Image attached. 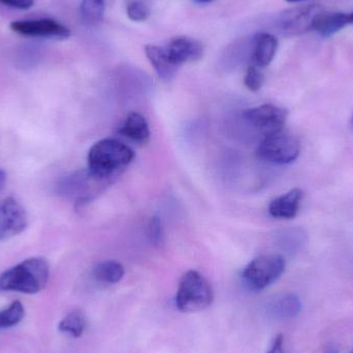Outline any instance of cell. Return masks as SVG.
<instances>
[{"label":"cell","mask_w":353,"mask_h":353,"mask_svg":"<svg viewBox=\"0 0 353 353\" xmlns=\"http://www.w3.org/2000/svg\"><path fill=\"white\" fill-rule=\"evenodd\" d=\"M134 152L130 146L115 139H103L89 150L88 170L99 178L111 181L132 163Z\"/></svg>","instance_id":"1"},{"label":"cell","mask_w":353,"mask_h":353,"mask_svg":"<svg viewBox=\"0 0 353 353\" xmlns=\"http://www.w3.org/2000/svg\"><path fill=\"white\" fill-rule=\"evenodd\" d=\"M50 267L43 257H31L0 275V290L35 294L47 286Z\"/></svg>","instance_id":"2"},{"label":"cell","mask_w":353,"mask_h":353,"mask_svg":"<svg viewBox=\"0 0 353 353\" xmlns=\"http://www.w3.org/2000/svg\"><path fill=\"white\" fill-rule=\"evenodd\" d=\"M211 284L201 274L188 271L182 276L176 290V308L182 312H199L213 302Z\"/></svg>","instance_id":"3"},{"label":"cell","mask_w":353,"mask_h":353,"mask_svg":"<svg viewBox=\"0 0 353 353\" xmlns=\"http://www.w3.org/2000/svg\"><path fill=\"white\" fill-rule=\"evenodd\" d=\"M257 157L273 165H290L301 154V142L296 136L282 130L267 134L257 147Z\"/></svg>","instance_id":"4"},{"label":"cell","mask_w":353,"mask_h":353,"mask_svg":"<svg viewBox=\"0 0 353 353\" xmlns=\"http://www.w3.org/2000/svg\"><path fill=\"white\" fill-rule=\"evenodd\" d=\"M285 267V259L282 255H261L246 265L242 274L243 280L253 292H261L281 278Z\"/></svg>","instance_id":"5"},{"label":"cell","mask_w":353,"mask_h":353,"mask_svg":"<svg viewBox=\"0 0 353 353\" xmlns=\"http://www.w3.org/2000/svg\"><path fill=\"white\" fill-rule=\"evenodd\" d=\"M109 183L93 175L88 169L82 170L62 178L58 184V192L74 199L77 207H82L92 201Z\"/></svg>","instance_id":"6"},{"label":"cell","mask_w":353,"mask_h":353,"mask_svg":"<svg viewBox=\"0 0 353 353\" xmlns=\"http://www.w3.org/2000/svg\"><path fill=\"white\" fill-rule=\"evenodd\" d=\"M288 112L283 108L271 103L245 110L243 117L263 136L284 130Z\"/></svg>","instance_id":"7"},{"label":"cell","mask_w":353,"mask_h":353,"mask_svg":"<svg viewBox=\"0 0 353 353\" xmlns=\"http://www.w3.org/2000/svg\"><path fill=\"white\" fill-rule=\"evenodd\" d=\"M10 29L27 37L66 39L70 37V30L65 25L50 18L14 21L10 23Z\"/></svg>","instance_id":"8"},{"label":"cell","mask_w":353,"mask_h":353,"mask_svg":"<svg viewBox=\"0 0 353 353\" xmlns=\"http://www.w3.org/2000/svg\"><path fill=\"white\" fill-rule=\"evenodd\" d=\"M323 10L319 4L299 6L284 10L278 18V26L286 35H300L313 30V22L317 14Z\"/></svg>","instance_id":"9"},{"label":"cell","mask_w":353,"mask_h":353,"mask_svg":"<svg viewBox=\"0 0 353 353\" xmlns=\"http://www.w3.org/2000/svg\"><path fill=\"white\" fill-rule=\"evenodd\" d=\"M27 225L26 211L16 199L8 196L0 201V241L18 236Z\"/></svg>","instance_id":"10"},{"label":"cell","mask_w":353,"mask_h":353,"mask_svg":"<svg viewBox=\"0 0 353 353\" xmlns=\"http://www.w3.org/2000/svg\"><path fill=\"white\" fill-rule=\"evenodd\" d=\"M172 61L180 68L183 64L194 63L203 58V46L190 37H175L165 47Z\"/></svg>","instance_id":"11"},{"label":"cell","mask_w":353,"mask_h":353,"mask_svg":"<svg viewBox=\"0 0 353 353\" xmlns=\"http://www.w3.org/2000/svg\"><path fill=\"white\" fill-rule=\"evenodd\" d=\"M304 199L302 189L294 188L280 196L276 197L269 205V213L277 219H294L300 212Z\"/></svg>","instance_id":"12"},{"label":"cell","mask_w":353,"mask_h":353,"mask_svg":"<svg viewBox=\"0 0 353 353\" xmlns=\"http://www.w3.org/2000/svg\"><path fill=\"white\" fill-rule=\"evenodd\" d=\"M347 25H353V12H334L323 10L315 17L313 30L323 37H331Z\"/></svg>","instance_id":"13"},{"label":"cell","mask_w":353,"mask_h":353,"mask_svg":"<svg viewBox=\"0 0 353 353\" xmlns=\"http://www.w3.org/2000/svg\"><path fill=\"white\" fill-rule=\"evenodd\" d=\"M278 41L273 34L267 32L257 33L253 39L251 61L252 65L265 68L273 61L277 53Z\"/></svg>","instance_id":"14"},{"label":"cell","mask_w":353,"mask_h":353,"mask_svg":"<svg viewBox=\"0 0 353 353\" xmlns=\"http://www.w3.org/2000/svg\"><path fill=\"white\" fill-rule=\"evenodd\" d=\"M145 54L161 80L169 82L176 76L179 66L172 61L165 48L147 45L145 47Z\"/></svg>","instance_id":"15"},{"label":"cell","mask_w":353,"mask_h":353,"mask_svg":"<svg viewBox=\"0 0 353 353\" xmlns=\"http://www.w3.org/2000/svg\"><path fill=\"white\" fill-rule=\"evenodd\" d=\"M118 132L137 144L145 145L150 140L151 132L148 122L144 116L139 113L130 114L120 126Z\"/></svg>","instance_id":"16"},{"label":"cell","mask_w":353,"mask_h":353,"mask_svg":"<svg viewBox=\"0 0 353 353\" xmlns=\"http://www.w3.org/2000/svg\"><path fill=\"white\" fill-rule=\"evenodd\" d=\"M302 310V303L298 296L285 294L276 299L271 304V311L277 319H292L298 316Z\"/></svg>","instance_id":"17"},{"label":"cell","mask_w":353,"mask_h":353,"mask_svg":"<svg viewBox=\"0 0 353 353\" xmlns=\"http://www.w3.org/2000/svg\"><path fill=\"white\" fill-rule=\"evenodd\" d=\"M124 267L116 261H105L95 265L93 276L97 281L103 283L115 284L123 278Z\"/></svg>","instance_id":"18"},{"label":"cell","mask_w":353,"mask_h":353,"mask_svg":"<svg viewBox=\"0 0 353 353\" xmlns=\"http://www.w3.org/2000/svg\"><path fill=\"white\" fill-rule=\"evenodd\" d=\"M85 329H86V317L79 310L68 313L58 325V330L61 333L68 334L74 338L81 337Z\"/></svg>","instance_id":"19"},{"label":"cell","mask_w":353,"mask_h":353,"mask_svg":"<svg viewBox=\"0 0 353 353\" xmlns=\"http://www.w3.org/2000/svg\"><path fill=\"white\" fill-rule=\"evenodd\" d=\"M105 0H82L80 14L83 22L87 25H97L105 16Z\"/></svg>","instance_id":"20"},{"label":"cell","mask_w":353,"mask_h":353,"mask_svg":"<svg viewBox=\"0 0 353 353\" xmlns=\"http://www.w3.org/2000/svg\"><path fill=\"white\" fill-rule=\"evenodd\" d=\"M25 315V308L20 301H14L8 308L0 311V329H8L18 325Z\"/></svg>","instance_id":"21"},{"label":"cell","mask_w":353,"mask_h":353,"mask_svg":"<svg viewBox=\"0 0 353 353\" xmlns=\"http://www.w3.org/2000/svg\"><path fill=\"white\" fill-rule=\"evenodd\" d=\"M126 14L134 22H144L150 17L151 10L145 2L141 0H132L126 6Z\"/></svg>","instance_id":"22"},{"label":"cell","mask_w":353,"mask_h":353,"mask_svg":"<svg viewBox=\"0 0 353 353\" xmlns=\"http://www.w3.org/2000/svg\"><path fill=\"white\" fill-rule=\"evenodd\" d=\"M265 82V77L261 72V68L257 66L250 65L245 74L244 84L247 88L253 92L261 90Z\"/></svg>","instance_id":"23"},{"label":"cell","mask_w":353,"mask_h":353,"mask_svg":"<svg viewBox=\"0 0 353 353\" xmlns=\"http://www.w3.org/2000/svg\"><path fill=\"white\" fill-rule=\"evenodd\" d=\"M148 236L155 247H163L165 244V230L163 222L159 217H152L148 223Z\"/></svg>","instance_id":"24"},{"label":"cell","mask_w":353,"mask_h":353,"mask_svg":"<svg viewBox=\"0 0 353 353\" xmlns=\"http://www.w3.org/2000/svg\"><path fill=\"white\" fill-rule=\"evenodd\" d=\"M0 3L17 10H28L34 3V0H0Z\"/></svg>","instance_id":"25"},{"label":"cell","mask_w":353,"mask_h":353,"mask_svg":"<svg viewBox=\"0 0 353 353\" xmlns=\"http://www.w3.org/2000/svg\"><path fill=\"white\" fill-rule=\"evenodd\" d=\"M267 353H285L284 352V336L282 334L276 336Z\"/></svg>","instance_id":"26"},{"label":"cell","mask_w":353,"mask_h":353,"mask_svg":"<svg viewBox=\"0 0 353 353\" xmlns=\"http://www.w3.org/2000/svg\"><path fill=\"white\" fill-rule=\"evenodd\" d=\"M6 174L4 173L2 170H0V192H1L2 189L6 186Z\"/></svg>","instance_id":"27"},{"label":"cell","mask_w":353,"mask_h":353,"mask_svg":"<svg viewBox=\"0 0 353 353\" xmlns=\"http://www.w3.org/2000/svg\"><path fill=\"white\" fill-rule=\"evenodd\" d=\"M194 1L199 2V3H210V2L214 1V0H194Z\"/></svg>","instance_id":"28"},{"label":"cell","mask_w":353,"mask_h":353,"mask_svg":"<svg viewBox=\"0 0 353 353\" xmlns=\"http://www.w3.org/2000/svg\"><path fill=\"white\" fill-rule=\"evenodd\" d=\"M288 2H300L303 1V0H286Z\"/></svg>","instance_id":"29"},{"label":"cell","mask_w":353,"mask_h":353,"mask_svg":"<svg viewBox=\"0 0 353 353\" xmlns=\"http://www.w3.org/2000/svg\"><path fill=\"white\" fill-rule=\"evenodd\" d=\"M352 128H353V115H352Z\"/></svg>","instance_id":"30"},{"label":"cell","mask_w":353,"mask_h":353,"mask_svg":"<svg viewBox=\"0 0 353 353\" xmlns=\"http://www.w3.org/2000/svg\"><path fill=\"white\" fill-rule=\"evenodd\" d=\"M353 353V352H352Z\"/></svg>","instance_id":"31"}]
</instances>
